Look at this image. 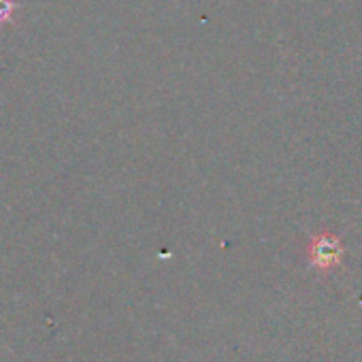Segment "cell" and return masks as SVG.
<instances>
[{"label":"cell","instance_id":"1","mask_svg":"<svg viewBox=\"0 0 362 362\" xmlns=\"http://www.w3.org/2000/svg\"><path fill=\"white\" fill-rule=\"evenodd\" d=\"M339 254H341V250H339L337 239L332 241V239L322 237V239H315V243H313V247H311V260H313V264H317L320 269H326V267L334 264L337 258H339Z\"/></svg>","mask_w":362,"mask_h":362},{"label":"cell","instance_id":"2","mask_svg":"<svg viewBox=\"0 0 362 362\" xmlns=\"http://www.w3.org/2000/svg\"><path fill=\"white\" fill-rule=\"evenodd\" d=\"M22 11V5L18 0H0V30L3 26L18 28V13Z\"/></svg>","mask_w":362,"mask_h":362}]
</instances>
